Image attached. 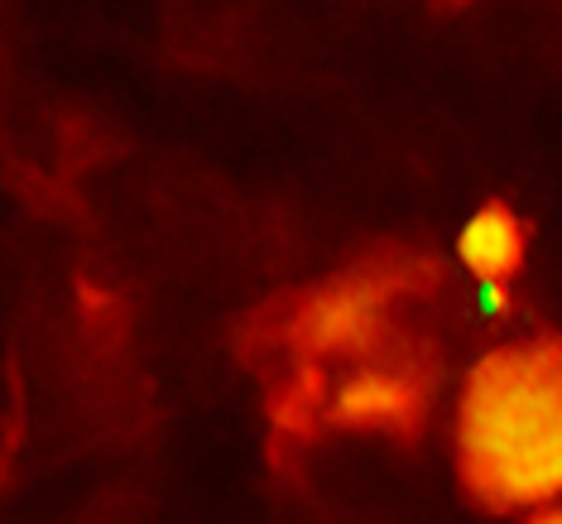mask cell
Listing matches in <instances>:
<instances>
[{
    "label": "cell",
    "instance_id": "1",
    "mask_svg": "<svg viewBox=\"0 0 562 524\" xmlns=\"http://www.w3.org/2000/svg\"><path fill=\"white\" fill-rule=\"evenodd\" d=\"M452 457L467 495L495 515L562 501V337H515L467 366Z\"/></svg>",
    "mask_w": 562,
    "mask_h": 524
},
{
    "label": "cell",
    "instance_id": "2",
    "mask_svg": "<svg viewBox=\"0 0 562 524\" xmlns=\"http://www.w3.org/2000/svg\"><path fill=\"white\" fill-rule=\"evenodd\" d=\"M408 293V265H351L323 289H313L293 313V347L303 352V366H317L327 356L351 366H370L375 352L394 332V309Z\"/></svg>",
    "mask_w": 562,
    "mask_h": 524
},
{
    "label": "cell",
    "instance_id": "3",
    "mask_svg": "<svg viewBox=\"0 0 562 524\" xmlns=\"http://www.w3.org/2000/svg\"><path fill=\"white\" fill-rule=\"evenodd\" d=\"M323 414L347 433H408L428 414V380L408 361L351 366L327 390Z\"/></svg>",
    "mask_w": 562,
    "mask_h": 524
},
{
    "label": "cell",
    "instance_id": "4",
    "mask_svg": "<svg viewBox=\"0 0 562 524\" xmlns=\"http://www.w3.org/2000/svg\"><path fill=\"white\" fill-rule=\"evenodd\" d=\"M452 255L467 270L471 289H491V285L509 289V279L524 270V255H529V226L509 202L491 198L476 212H467V222L457 226Z\"/></svg>",
    "mask_w": 562,
    "mask_h": 524
},
{
    "label": "cell",
    "instance_id": "5",
    "mask_svg": "<svg viewBox=\"0 0 562 524\" xmlns=\"http://www.w3.org/2000/svg\"><path fill=\"white\" fill-rule=\"evenodd\" d=\"M471 293H476V313L481 317H509V309H515V289H505V285L471 289Z\"/></svg>",
    "mask_w": 562,
    "mask_h": 524
},
{
    "label": "cell",
    "instance_id": "6",
    "mask_svg": "<svg viewBox=\"0 0 562 524\" xmlns=\"http://www.w3.org/2000/svg\"><path fill=\"white\" fill-rule=\"evenodd\" d=\"M519 524H562V501L529 510V515H519Z\"/></svg>",
    "mask_w": 562,
    "mask_h": 524
}]
</instances>
